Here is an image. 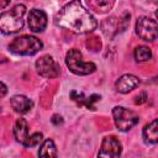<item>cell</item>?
I'll return each instance as SVG.
<instances>
[{
    "label": "cell",
    "instance_id": "cell-1",
    "mask_svg": "<svg viewBox=\"0 0 158 158\" xmlns=\"http://www.w3.org/2000/svg\"><path fill=\"white\" fill-rule=\"evenodd\" d=\"M56 23L75 33H88L98 26L96 19L80 1H72L64 5L56 16Z\"/></svg>",
    "mask_w": 158,
    "mask_h": 158
},
{
    "label": "cell",
    "instance_id": "cell-2",
    "mask_svg": "<svg viewBox=\"0 0 158 158\" xmlns=\"http://www.w3.org/2000/svg\"><path fill=\"white\" fill-rule=\"evenodd\" d=\"M26 14V6L17 4L9 11H4L0 15V30L5 35L15 33L23 27V16Z\"/></svg>",
    "mask_w": 158,
    "mask_h": 158
},
{
    "label": "cell",
    "instance_id": "cell-3",
    "mask_svg": "<svg viewBox=\"0 0 158 158\" xmlns=\"http://www.w3.org/2000/svg\"><path fill=\"white\" fill-rule=\"evenodd\" d=\"M42 47H43V44L37 37L28 36V35L16 37L9 44L10 52H12L15 54H20V56H33L38 51H41Z\"/></svg>",
    "mask_w": 158,
    "mask_h": 158
},
{
    "label": "cell",
    "instance_id": "cell-4",
    "mask_svg": "<svg viewBox=\"0 0 158 158\" xmlns=\"http://www.w3.org/2000/svg\"><path fill=\"white\" fill-rule=\"evenodd\" d=\"M65 63L69 70L77 75H88L96 70V65L91 62H84L81 53L75 48L68 51L65 56Z\"/></svg>",
    "mask_w": 158,
    "mask_h": 158
},
{
    "label": "cell",
    "instance_id": "cell-5",
    "mask_svg": "<svg viewBox=\"0 0 158 158\" xmlns=\"http://www.w3.org/2000/svg\"><path fill=\"white\" fill-rule=\"evenodd\" d=\"M112 116L117 130L121 132H128L139 121L138 115L136 112L122 106H115L112 109Z\"/></svg>",
    "mask_w": 158,
    "mask_h": 158
},
{
    "label": "cell",
    "instance_id": "cell-6",
    "mask_svg": "<svg viewBox=\"0 0 158 158\" xmlns=\"http://www.w3.org/2000/svg\"><path fill=\"white\" fill-rule=\"evenodd\" d=\"M136 33L141 40L152 42L158 37V22L151 17L142 16L136 22Z\"/></svg>",
    "mask_w": 158,
    "mask_h": 158
},
{
    "label": "cell",
    "instance_id": "cell-7",
    "mask_svg": "<svg viewBox=\"0 0 158 158\" xmlns=\"http://www.w3.org/2000/svg\"><path fill=\"white\" fill-rule=\"evenodd\" d=\"M121 142L115 136H106L98 152V158H120L121 156Z\"/></svg>",
    "mask_w": 158,
    "mask_h": 158
},
{
    "label": "cell",
    "instance_id": "cell-8",
    "mask_svg": "<svg viewBox=\"0 0 158 158\" xmlns=\"http://www.w3.org/2000/svg\"><path fill=\"white\" fill-rule=\"evenodd\" d=\"M36 69L37 73L44 78H56L60 74V67L48 54L42 56L36 60Z\"/></svg>",
    "mask_w": 158,
    "mask_h": 158
},
{
    "label": "cell",
    "instance_id": "cell-9",
    "mask_svg": "<svg viewBox=\"0 0 158 158\" xmlns=\"http://www.w3.org/2000/svg\"><path fill=\"white\" fill-rule=\"evenodd\" d=\"M28 28L32 32H42L47 26V15L43 10L32 9L28 14Z\"/></svg>",
    "mask_w": 158,
    "mask_h": 158
},
{
    "label": "cell",
    "instance_id": "cell-10",
    "mask_svg": "<svg viewBox=\"0 0 158 158\" xmlns=\"http://www.w3.org/2000/svg\"><path fill=\"white\" fill-rule=\"evenodd\" d=\"M138 85H139V79L133 74H123L115 83L116 90L122 94H127V93L132 91Z\"/></svg>",
    "mask_w": 158,
    "mask_h": 158
},
{
    "label": "cell",
    "instance_id": "cell-11",
    "mask_svg": "<svg viewBox=\"0 0 158 158\" xmlns=\"http://www.w3.org/2000/svg\"><path fill=\"white\" fill-rule=\"evenodd\" d=\"M70 98L72 100H74L79 106H85L86 109H90V110H95V105L94 102L99 101L100 100V95H96V94H93L91 96H85L83 93L80 91H75L73 90L70 93Z\"/></svg>",
    "mask_w": 158,
    "mask_h": 158
},
{
    "label": "cell",
    "instance_id": "cell-12",
    "mask_svg": "<svg viewBox=\"0 0 158 158\" xmlns=\"http://www.w3.org/2000/svg\"><path fill=\"white\" fill-rule=\"evenodd\" d=\"M10 104L11 107L19 114H27L33 106V102L25 95H14L10 99Z\"/></svg>",
    "mask_w": 158,
    "mask_h": 158
},
{
    "label": "cell",
    "instance_id": "cell-13",
    "mask_svg": "<svg viewBox=\"0 0 158 158\" xmlns=\"http://www.w3.org/2000/svg\"><path fill=\"white\" fill-rule=\"evenodd\" d=\"M14 136H15L16 141L21 144H25V142L30 137L28 136V123L25 118H17V121L15 122Z\"/></svg>",
    "mask_w": 158,
    "mask_h": 158
},
{
    "label": "cell",
    "instance_id": "cell-14",
    "mask_svg": "<svg viewBox=\"0 0 158 158\" xmlns=\"http://www.w3.org/2000/svg\"><path fill=\"white\" fill-rule=\"evenodd\" d=\"M143 138L146 143H149V144L158 143V120H154L151 123L144 126Z\"/></svg>",
    "mask_w": 158,
    "mask_h": 158
},
{
    "label": "cell",
    "instance_id": "cell-15",
    "mask_svg": "<svg viewBox=\"0 0 158 158\" xmlns=\"http://www.w3.org/2000/svg\"><path fill=\"white\" fill-rule=\"evenodd\" d=\"M38 158H57V148L52 139L47 138L42 142L38 151Z\"/></svg>",
    "mask_w": 158,
    "mask_h": 158
},
{
    "label": "cell",
    "instance_id": "cell-16",
    "mask_svg": "<svg viewBox=\"0 0 158 158\" xmlns=\"http://www.w3.org/2000/svg\"><path fill=\"white\" fill-rule=\"evenodd\" d=\"M133 56L137 62H147L152 58V52H151V48H148L146 46H138L135 49Z\"/></svg>",
    "mask_w": 158,
    "mask_h": 158
},
{
    "label": "cell",
    "instance_id": "cell-17",
    "mask_svg": "<svg viewBox=\"0 0 158 158\" xmlns=\"http://www.w3.org/2000/svg\"><path fill=\"white\" fill-rule=\"evenodd\" d=\"M89 7H93L95 11H100V12H105L107 10H110L114 6V1H89L88 2Z\"/></svg>",
    "mask_w": 158,
    "mask_h": 158
},
{
    "label": "cell",
    "instance_id": "cell-18",
    "mask_svg": "<svg viewBox=\"0 0 158 158\" xmlns=\"http://www.w3.org/2000/svg\"><path fill=\"white\" fill-rule=\"evenodd\" d=\"M42 141H43V136H42V133H41V132H36V133L31 135V136L27 138V141L25 142L23 146H25L26 148H31V147L38 146Z\"/></svg>",
    "mask_w": 158,
    "mask_h": 158
},
{
    "label": "cell",
    "instance_id": "cell-19",
    "mask_svg": "<svg viewBox=\"0 0 158 158\" xmlns=\"http://www.w3.org/2000/svg\"><path fill=\"white\" fill-rule=\"evenodd\" d=\"M146 100H147V94H146V93H141L139 95H137V96L135 98V102L138 104V105L146 102Z\"/></svg>",
    "mask_w": 158,
    "mask_h": 158
},
{
    "label": "cell",
    "instance_id": "cell-20",
    "mask_svg": "<svg viewBox=\"0 0 158 158\" xmlns=\"http://www.w3.org/2000/svg\"><path fill=\"white\" fill-rule=\"evenodd\" d=\"M52 122L54 123V125H59V123H63V120H62V117L60 116H58V115H53V117H52Z\"/></svg>",
    "mask_w": 158,
    "mask_h": 158
},
{
    "label": "cell",
    "instance_id": "cell-21",
    "mask_svg": "<svg viewBox=\"0 0 158 158\" xmlns=\"http://www.w3.org/2000/svg\"><path fill=\"white\" fill-rule=\"evenodd\" d=\"M0 86H1V96L4 98V96H5V94H6V90H7V89H6V85H5V83H4V81H1V83H0Z\"/></svg>",
    "mask_w": 158,
    "mask_h": 158
},
{
    "label": "cell",
    "instance_id": "cell-22",
    "mask_svg": "<svg viewBox=\"0 0 158 158\" xmlns=\"http://www.w3.org/2000/svg\"><path fill=\"white\" fill-rule=\"evenodd\" d=\"M10 1H5V2H0V7H5L6 5H9Z\"/></svg>",
    "mask_w": 158,
    "mask_h": 158
},
{
    "label": "cell",
    "instance_id": "cell-23",
    "mask_svg": "<svg viewBox=\"0 0 158 158\" xmlns=\"http://www.w3.org/2000/svg\"><path fill=\"white\" fill-rule=\"evenodd\" d=\"M156 15H157V17H158V10H157V11H156Z\"/></svg>",
    "mask_w": 158,
    "mask_h": 158
}]
</instances>
